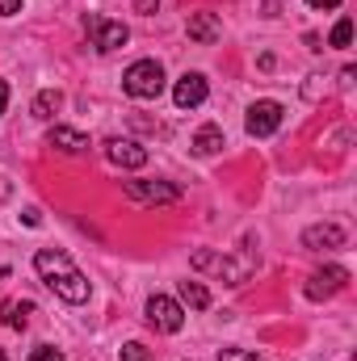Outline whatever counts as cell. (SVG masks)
<instances>
[{
    "label": "cell",
    "instance_id": "cell-1",
    "mask_svg": "<svg viewBox=\"0 0 357 361\" xmlns=\"http://www.w3.org/2000/svg\"><path fill=\"white\" fill-rule=\"evenodd\" d=\"M34 269H38V277H42L63 302H72V307L89 302V277L72 265L68 252H51V248H42V252L34 257Z\"/></svg>",
    "mask_w": 357,
    "mask_h": 361
},
{
    "label": "cell",
    "instance_id": "cell-18",
    "mask_svg": "<svg viewBox=\"0 0 357 361\" xmlns=\"http://www.w3.org/2000/svg\"><path fill=\"white\" fill-rule=\"evenodd\" d=\"M349 38H353V21H349V17H341V21H337V30H332V38H328V42H332V47H349Z\"/></svg>",
    "mask_w": 357,
    "mask_h": 361
},
{
    "label": "cell",
    "instance_id": "cell-3",
    "mask_svg": "<svg viewBox=\"0 0 357 361\" xmlns=\"http://www.w3.org/2000/svg\"><path fill=\"white\" fill-rule=\"evenodd\" d=\"M193 269L198 273H214V277H223L227 286H244L248 281V273H253V261H231V257H219V252H193Z\"/></svg>",
    "mask_w": 357,
    "mask_h": 361
},
{
    "label": "cell",
    "instance_id": "cell-15",
    "mask_svg": "<svg viewBox=\"0 0 357 361\" xmlns=\"http://www.w3.org/2000/svg\"><path fill=\"white\" fill-rule=\"evenodd\" d=\"M30 311H34V302H0V315H4V324L8 328H25L30 324Z\"/></svg>",
    "mask_w": 357,
    "mask_h": 361
},
{
    "label": "cell",
    "instance_id": "cell-7",
    "mask_svg": "<svg viewBox=\"0 0 357 361\" xmlns=\"http://www.w3.org/2000/svg\"><path fill=\"white\" fill-rule=\"evenodd\" d=\"M349 286V269L345 265H324V269L311 273V281H307V298H332V294H341Z\"/></svg>",
    "mask_w": 357,
    "mask_h": 361
},
{
    "label": "cell",
    "instance_id": "cell-24",
    "mask_svg": "<svg viewBox=\"0 0 357 361\" xmlns=\"http://www.w3.org/2000/svg\"><path fill=\"white\" fill-rule=\"evenodd\" d=\"M307 4H311V8H337L341 0H307Z\"/></svg>",
    "mask_w": 357,
    "mask_h": 361
},
{
    "label": "cell",
    "instance_id": "cell-20",
    "mask_svg": "<svg viewBox=\"0 0 357 361\" xmlns=\"http://www.w3.org/2000/svg\"><path fill=\"white\" fill-rule=\"evenodd\" d=\"M25 361H63V353H59V349H51V345H38Z\"/></svg>",
    "mask_w": 357,
    "mask_h": 361
},
{
    "label": "cell",
    "instance_id": "cell-21",
    "mask_svg": "<svg viewBox=\"0 0 357 361\" xmlns=\"http://www.w3.org/2000/svg\"><path fill=\"white\" fill-rule=\"evenodd\" d=\"M219 361H265V357H257V353H244V349H223V353H219Z\"/></svg>",
    "mask_w": 357,
    "mask_h": 361
},
{
    "label": "cell",
    "instance_id": "cell-12",
    "mask_svg": "<svg viewBox=\"0 0 357 361\" xmlns=\"http://www.w3.org/2000/svg\"><path fill=\"white\" fill-rule=\"evenodd\" d=\"M47 143L59 147V152H68V156H85V152H89V139H85L80 130H72V126H55V130L47 135Z\"/></svg>",
    "mask_w": 357,
    "mask_h": 361
},
{
    "label": "cell",
    "instance_id": "cell-9",
    "mask_svg": "<svg viewBox=\"0 0 357 361\" xmlns=\"http://www.w3.org/2000/svg\"><path fill=\"white\" fill-rule=\"evenodd\" d=\"M105 156H109V164H118V169H143V164H147V147L135 143V139H109V143H105Z\"/></svg>",
    "mask_w": 357,
    "mask_h": 361
},
{
    "label": "cell",
    "instance_id": "cell-13",
    "mask_svg": "<svg viewBox=\"0 0 357 361\" xmlns=\"http://www.w3.org/2000/svg\"><path fill=\"white\" fill-rule=\"evenodd\" d=\"M219 34H223V30H219V17H214V13H193V17H189V38H193V42H214Z\"/></svg>",
    "mask_w": 357,
    "mask_h": 361
},
{
    "label": "cell",
    "instance_id": "cell-17",
    "mask_svg": "<svg viewBox=\"0 0 357 361\" xmlns=\"http://www.w3.org/2000/svg\"><path fill=\"white\" fill-rule=\"evenodd\" d=\"M181 298H185L193 311H206V307H210V290H206L202 281H181Z\"/></svg>",
    "mask_w": 357,
    "mask_h": 361
},
{
    "label": "cell",
    "instance_id": "cell-11",
    "mask_svg": "<svg viewBox=\"0 0 357 361\" xmlns=\"http://www.w3.org/2000/svg\"><path fill=\"white\" fill-rule=\"evenodd\" d=\"M303 244H307L311 252H324V248H345V231H341L337 223H315V227H307V231H303Z\"/></svg>",
    "mask_w": 357,
    "mask_h": 361
},
{
    "label": "cell",
    "instance_id": "cell-25",
    "mask_svg": "<svg viewBox=\"0 0 357 361\" xmlns=\"http://www.w3.org/2000/svg\"><path fill=\"white\" fill-rule=\"evenodd\" d=\"M4 105H8V85L0 80V114H4Z\"/></svg>",
    "mask_w": 357,
    "mask_h": 361
},
{
    "label": "cell",
    "instance_id": "cell-19",
    "mask_svg": "<svg viewBox=\"0 0 357 361\" xmlns=\"http://www.w3.org/2000/svg\"><path fill=\"white\" fill-rule=\"evenodd\" d=\"M122 361H152V353H147V345L131 341V345H122Z\"/></svg>",
    "mask_w": 357,
    "mask_h": 361
},
{
    "label": "cell",
    "instance_id": "cell-16",
    "mask_svg": "<svg viewBox=\"0 0 357 361\" xmlns=\"http://www.w3.org/2000/svg\"><path fill=\"white\" fill-rule=\"evenodd\" d=\"M63 105V92L59 89H42L34 97V118H55V109Z\"/></svg>",
    "mask_w": 357,
    "mask_h": 361
},
{
    "label": "cell",
    "instance_id": "cell-8",
    "mask_svg": "<svg viewBox=\"0 0 357 361\" xmlns=\"http://www.w3.org/2000/svg\"><path fill=\"white\" fill-rule=\"evenodd\" d=\"M85 30L92 34V47H97V51H118V47H126V38H131V30H126L122 21H105V17H89Z\"/></svg>",
    "mask_w": 357,
    "mask_h": 361
},
{
    "label": "cell",
    "instance_id": "cell-23",
    "mask_svg": "<svg viewBox=\"0 0 357 361\" xmlns=\"http://www.w3.org/2000/svg\"><path fill=\"white\" fill-rule=\"evenodd\" d=\"M156 4H160V0H135V8H139V13H152Z\"/></svg>",
    "mask_w": 357,
    "mask_h": 361
},
{
    "label": "cell",
    "instance_id": "cell-14",
    "mask_svg": "<svg viewBox=\"0 0 357 361\" xmlns=\"http://www.w3.org/2000/svg\"><path fill=\"white\" fill-rule=\"evenodd\" d=\"M193 152H198V156H214V152H223V130H219V126H202V130L193 135Z\"/></svg>",
    "mask_w": 357,
    "mask_h": 361
},
{
    "label": "cell",
    "instance_id": "cell-2",
    "mask_svg": "<svg viewBox=\"0 0 357 361\" xmlns=\"http://www.w3.org/2000/svg\"><path fill=\"white\" fill-rule=\"evenodd\" d=\"M122 89L131 92L135 101H156V97L164 92V68H160L156 59H139V63L126 68Z\"/></svg>",
    "mask_w": 357,
    "mask_h": 361
},
{
    "label": "cell",
    "instance_id": "cell-10",
    "mask_svg": "<svg viewBox=\"0 0 357 361\" xmlns=\"http://www.w3.org/2000/svg\"><path fill=\"white\" fill-rule=\"evenodd\" d=\"M206 76L202 72H185L177 80V89H173V101H177V109H193V105H202L206 101Z\"/></svg>",
    "mask_w": 357,
    "mask_h": 361
},
{
    "label": "cell",
    "instance_id": "cell-5",
    "mask_svg": "<svg viewBox=\"0 0 357 361\" xmlns=\"http://www.w3.org/2000/svg\"><path fill=\"white\" fill-rule=\"evenodd\" d=\"M147 324L160 328V332H181L185 311H181L177 298H169V294H152V298H147Z\"/></svg>",
    "mask_w": 357,
    "mask_h": 361
},
{
    "label": "cell",
    "instance_id": "cell-4",
    "mask_svg": "<svg viewBox=\"0 0 357 361\" xmlns=\"http://www.w3.org/2000/svg\"><path fill=\"white\" fill-rule=\"evenodd\" d=\"M122 193L139 206H169L181 197V185H173V180H122Z\"/></svg>",
    "mask_w": 357,
    "mask_h": 361
},
{
    "label": "cell",
    "instance_id": "cell-6",
    "mask_svg": "<svg viewBox=\"0 0 357 361\" xmlns=\"http://www.w3.org/2000/svg\"><path fill=\"white\" fill-rule=\"evenodd\" d=\"M282 118H286L282 101H257V105L248 109L244 126H248V135H253V139H269V135H273V130L282 126Z\"/></svg>",
    "mask_w": 357,
    "mask_h": 361
},
{
    "label": "cell",
    "instance_id": "cell-22",
    "mask_svg": "<svg viewBox=\"0 0 357 361\" xmlns=\"http://www.w3.org/2000/svg\"><path fill=\"white\" fill-rule=\"evenodd\" d=\"M21 8V0H0V17H13Z\"/></svg>",
    "mask_w": 357,
    "mask_h": 361
}]
</instances>
